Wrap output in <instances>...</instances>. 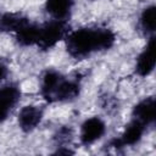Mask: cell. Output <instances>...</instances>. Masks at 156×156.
<instances>
[{
  "label": "cell",
  "mask_w": 156,
  "mask_h": 156,
  "mask_svg": "<svg viewBox=\"0 0 156 156\" xmlns=\"http://www.w3.org/2000/svg\"><path fill=\"white\" fill-rule=\"evenodd\" d=\"M66 50L73 58H87L90 55L108 50L116 41L115 33L104 27H83L68 32L65 37Z\"/></svg>",
  "instance_id": "cell-1"
},
{
  "label": "cell",
  "mask_w": 156,
  "mask_h": 156,
  "mask_svg": "<svg viewBox=\"0 0 156 156\" xmlns=\"http://www.w3.org/2000/svg\"><path fill=\"white\" fill-rule=\"evenodd\" d=\"M80 91V83L69 79L55 69H48L41 77L40 94L48 102H65L76 99Z\"/></svg>",
  "instance_id": "cell-2"
},
{
  "label": "cell",
  "mask_w": 156,
  "mask_h": 156,
  "mask_svg": "<svg viewBox=\"0 0 156 156\" xmlns=\"http://www.w3.org/2000/svg\"><path fill=\"white\" fill-rule=\"evenodd\" d=\"M67 21L50 20L43 24H39L37 46L41 50H49L54 48L60 40L65 39L68 33Z\"/></svg>",
  "instance_id": "cell-3"
},
{
  "label": "cell",
  "mask_w": 156,
  "mask_h": 156,
  "mask_svg": "<svg viewBox=\"0 0 156 156\" xmlns=\"http://www.w3.org/2000/svg\"><path fill=\"white\" fill-rule=\"evenodd\" d=\"M106 132V124L100 117H90L87 118L82 126L79 132V140L83 145L88 146L98 141Z\"/></svg>",
  "instance_id": "cell-4"
},
{
  "label": "cell",
  "mask_w": 156,
  "mask_h": 156,
  "mask_svg": "<svg viewBox=\"0 0 156 156\" xmlns=\"http://www.w3.org/2000/svg\"><path fill=\"white\" fill-rule=\"evenodd\" d=\"M21 98L20 87L10 83L0 88V123L6 121Z\"/></svg>",
  "instance_id": "cell-5"
},
{
  "label": "cell",
  "mask_w": 156,
  "mask_h": 156,
  "mask_svg": "<svg viewBox=\"0 0 156 156\" xmlns=\"http://www.w3.org/2000/svg\"><path fill=\"white\" fill-rule=\"evenodd\" d=\"M146 126H144L141 122L136 121V119H132L124 128L122 135L117 139H113L111 141V146L113 147H123V146H133L135 144H138L145 132Z\"/></svg>",
  "instance_id": "cell-6"
},
{
  "label": "cell",
  "mask_w": 156,
  "mask_h": 156,
  "mask_svg": "<svg viewBox=\"0 0 156 156\" xmlns=\"http://www.w3.org/2000/svg\"><path fill=\"white\" fill-rule=\"evenodd\" d=\"M44 117V110L38 105H27L21 108L18 113V127L24 133L33 132L41 122Z\"/></svg>",
  "instance_id": "cell-7"
},
{
  "label": "cell",
  "mask_w": 156,
  "mask_h": 156,
  "mask_svg": "<svg viewBox=\"0 0 156 156\" xmlns=\"http://www.w3.org/2000/svg\"><path fill=\"white\" fill-rule=\"evenodd\" d=\"M155 68V37L151 35L146 46L140 52L135 63V72L140 77H147Z\"/></svg>",
  "instance_id": "cell-8"
},
{
  "label": "cell",
  "mask_w": 156,
  "mask_h": 156,
  "mask_svg": "<svg viewBox=\"0 0 156 156\" xmlns=\"http://www.w3.org/2000/svg\"><path fill=\"white\" fill-rule=\"evenodd\" d=\"M133 119L141 122L144 126H149L155 121V98L149 96L139 101L132 111Z\"/></svg>",
  "instance_id": "cell-9"
},
{
  "label": "cell",
  "mask_w": 156,
  "mask_h": 156,
  "mask_svg": "<svg viewBox=\"0 0 156 156\" xmlns=\"http://www.w3.org/2000/svg\"><path fill=\"white\" fill-rule=\"evenodd\" d=\"M74 0H46L45 11L52 20L67 21L71 16Z\"/></svg>",
  "instance_id": "cell-10"
},
{
  "label": "cell",
  "mask_w": 156,
  "mask_h": 156,
  "mask_svg": "<svg viewBox=\"0 0 156 156\" xmlns=\"http://www.w3.org/2000/svg\"><path fill=\"white\" fill-rule=\"evenodd\" d=\"M38 30H39V24L27 22L21 29H18L15 35L16 40L21 46H32L37 45V39H38Z\"/></svg>",
  "instance_id": "cell-11"
},
{
  "label": "cell",
  "mask_w": 156,
  "mask_h": 156,
  "mask_svg": "<svg viewBox=\"0 0 156 156\" xmlns=\"http://www.w3.org/2000/svg\"><path fill=\"white\" fill-rule=\"evenodd\" d=\"M27 22H29V20L21 15V13H4L0 17V30L2 32H11V33H16L18 29H21Z\"/></svg>",
  "instance_id": "cell-12"
},
{
  "label": "cell",
  "mask_w": 156,
  "mask_h": 156,
  "mask_svg": "<svg viewBox=\"0 0 156 156\" xmlns=\"http://www.w3.org/2000/svg\"><path fill=\"white\" fill-rule=\"evenodd\" d=\"M139 24L145 34H154L156 26V7L154 5H150L143 10L139 18Z\"/></svg>",
  "instance_id": "cell-13"
},
{
  "label": "cell",
  "mask_w": 156,
  "mask_h": 156,
  "mask_svg": "<svg viewBox=\"0 0 156 156\" xmlns=\"http://www.w3.org/2000/svg\"><path fill=\"white\" fill-rule=\"evenodd\" d=\"M7 74H9V67H7V65L2 60H0V82H2L4 79H6Z\"/></svg>",
  "instance_id": "cell-14"
}]
</instances>
